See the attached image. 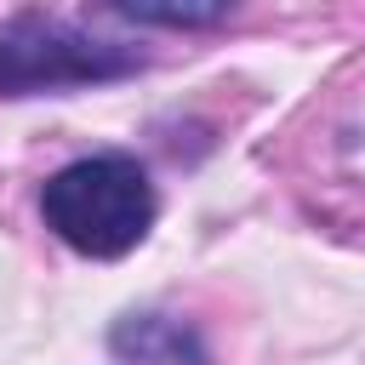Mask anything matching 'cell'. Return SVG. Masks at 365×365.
<instances>
[{
    "mask_svg": "<svg viewBox=\"0 0 365 365\" xmlns=\"http://www.w3.org/2000/svg\"><path fill=\"white\" fill-rule=\"evenodd\" d=\"M114 354L137 359V365H205L200 336L171 319V314H131L114 325Z\"/></svg>",
    "mask_w": 365,
    "mask_h": 365,
    "instance_id": "3",
    "label": "cell"
},
{
    "mask_svg": "<svg viewBox=\"0 0 365 365\" xmlns=\"http://www.w3.org/2000/svg\"><path fill=\"white\" fill-rule=\"evenodd\" d=\"M46 228L86 257H125L154 222V188L137 160L91 154L63 165L40 194Z\"/></svg>",
    "mask_w": 365,
    "mask_h": 365,
    "instance_id": "1",
    "label": "cell"
},
{
    "mask_svg": "<svg viewBox=\"0 0 365 365\" xmlns=\"http://www.w3.org/2000/svg\"><path fill=\"white\" fill-rule=\"evenodd\" d=\"M131 68H137V51L108 46V40H86V34L46 23V17H17V23L0 29V91L6 97L114 80V74H131Z\"/></svg>",
    "mask_w": 365,
    "mask_h": 365,
    "instance_id": "2",
    "label": "cell"
},
{
    "mask_svg": "<svg viewBox=\"0 0 365 365\" xmlns=\"http://www.w3.org/2000/svg\"><path fill=\"white\" fill-rule=\"evenodd\" d=\"M120 11H125V17H137V23H171V29L228 17V6H120Z\"/></svg>",
    "mask_w": 365,
    "mask_h": 365,
    "instance_id": "4",
    "label": "cell"
}]
</instances>
